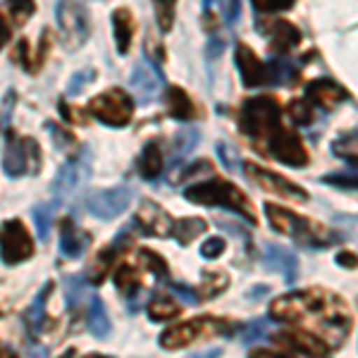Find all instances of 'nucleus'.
<instances>
[{
  "mask_svg": "<svg viewBox=\"0 0 358 358\" xmlns=\"http://www.w3.org/2000/svg\"><path fill=\"white\" fill-rule=\"evenodd\" d=\"M270 320L292 330L313 334L330 351L339 349L351 334L354 315L339 294L322 287L299 289L270 303Z\"/></svg>",
  "mask_w": 358,
  "mask_h": 358,
  "instance_id": "f257e3e1",
  "label": "nucleus"
},
{
  "mask_svg": "<svg viewBox=\"0 0 358 358\" xmlns=\"http://www.w3.org/2000/svg\"><path fill=\"white\" fill-rule=\"evenodd\" d=\"M263 210H265V217L270 220V227H273L277 234L289 236V239H294L303 248H327L342 241V234L332 232L325 224L308 220V217L287 210V208H282V206L265 203Z\"/></svg>",
  "mask_w": 358,
  "mask_h": 358,
  "instance_id": "f03ea898",
  "label": "nucleus"
},
{
  "mask_svg": "<svg viewBox=\"0 0 358 358\" xmlns=\"http://www.w3.org/2000/svg\"><path fill=\"white\" fill-rule=\"evenodd\" d=\"M184 199L203 208H224V210L244 217L246 224L256 227V210H253L251 199L227 179L210 177L206 182H196L184 189Z\"/></svg>",
  "mask_w": 358,
  "mask_h": 358,
  "instance_id": "7ed1b4c3",
  "label": "nucleus"
},
{
  "mask_svg": "<svg viewBox=\"0 0 358 358\" xmlns=\"http://www.w3.org/2000/svg\"><path fill=\"white\" fill-rule=\"evenodd\" d=\"M239 330L236 322H229L224 317L217 315H201V317H192V320H184L179 325H172L160 334L158 344L163 346L165 351H179L187 349L201 339H210V337H232V334Z\"/></svg>",
  "mask_w": 358,
  "mask_h": 358,
  "instance_id": "20e7f679",
  "label": "nucleus"
},
{
  "mask_svg": "<svg viewBox=\"0 0 358 358\" xmlns=\"http://www.w3.org/2000/svg\"><path fill=\"white\" fill-rule=\"evenodd\" d=\"M282 124L280 103L273 96H253L241 103L239 110V129L256 148L263 146L277 127Z\"/></svg>",
  "mask_w": 358,
  "mask_h": 358,
  "instance_id": "39448f33",
  "label": "nucleus"
},
{
  "mask_svg": "<svg viewBox=\"0 0 358 358\" xmlns=\"http://www.w3.org/2000/svg\"><path fill=\"white\" fill-rule=\"evenodd\" d=\"M5 129V151H3V172L13 179L38 175L43 165V153L36 138L15 134L10 127Z\"/></svg>",
  "mask_w": 358,
  "mask_h": 358,
  "instance_id": "423d86ee",
  "label": "nucleus"
},
{
  "mask_svg": "<svg viewBox=\"0 0 358 358\" xmlns=\"http://www.w3.org/2000/svg\"><path fill=\"white\" fill-rule=\"evenodd\" d=\"M258 151L287 167H296V170H303V167L310 163V153H308V148L303 146L301 136L285 124L277 127L273 134L265 138Z\"/></svg>",
  "mask_w": 358,
  "mask_h": 358,
  "instance_id": "0eeeda50",
  "label": "nucleus"
},
{
  "mask_svg": "<svg viewBox=\"0 0 358 358\" xmlns=\"http://www.w3.org/2000/svg\"><path fill=\"white\" fill-rule=\"evenodd\" d=\"M89 113L94 115L101 124L110 127V129H122V127L129 124L131 117H134V101H131V96L127 94V91L113 86V89L91 98Z\"/></svg>",
  "mask_w": 358,
  "mask_h": 358,
  "instance_id": "6e6552de",
  "label": "nucleus"
},
{
  "mask_svg": "<svg viewBox=\"0 0 358 358\" xmlns=\"http://www.w3.org/2000/svg\"><path fill=\"white\" fill-rule=\"evenodd\" d=\"M91 170H94V155H91L89 146H82L60 170H57L53 187H50L55 203H60L62 199H69L72 194H77L79 189L89 182Z\"/></svg>",
  "mask_w": 358,
  "mask_h": 358,
  "instance_id": "1a4fd4ad",
  "label": "nucleus"
},
{
  "mask_svg": "<svg viewBox=\"0 0 358 358\" xmlns=\"http://www.w3.org/2000/svg\"><path fill=\"white\" fill-rule=\"evenodd\" d=\"M55 22L60 27L62 41H65L67 48L74 50L86 43L91 34V20L84 0H57Z\"/></svg>",
  "mask_w": 358,
  "mask_h": 358,
  "instance_id": "9d476101",
  "label": "nucleus"
},
{
  "mask_svg": "<svg viewBox=\"0 0 358 358\" xmlns=\"http://www.w3.org/2000/svg\"><path fill=\"white\" fill-rule=\"evenodd\" d=\"M34 251H36V246H34V239L24 222L17 217L5 220L0 227V261L5 265H20L27 263L34 256Z\"/></svg>",
  "mask_w": 358,
  "mask_h": 358,
  "instance_id": "9b49d317",
  "label": "nucleus"
},
{
  "mask_svg": "<svg viewBox=\"0 0 358 358\" xmlns=\"http://www.w3.org/2000/svg\"><path fill=\"white\" fill-rule=\"evenodd\" d=\"M239 167L244 170V175L251 179L258 189H263V192H270V194L280 196V199L292 201V203H306V201L310 199V194L306 192L303 187L289 182L287 177L277 175L273 170H265V167L256 165V163H241Z\"/></svg>",
  "mask_w": 358,
  "mask_h": 358,
  "instance_id": "f8f14e48",
  "label": "nucleus"
},
{
  "mask_svg": "<svg viewBox=\"0 0 358 358\" xmlns=\"http://www.w3.org/2000/svg\"><path fill=\"white\" fill-rule=\"evenodd\" d=\"M131 199H134V189L120 184L115 189H103V192H94L86 199V210L98 220H115L129 208Z\"/></svg>",
  "mask_w": 358,
  "mask_h": 358,
  "instance_id": "ddd939ff",
  "label": "nucleus"
},
{
  "mask_svg": "<svg viewBox=\"0 0 358 358\" xmlns=\"http://www.w3.org/2000/svg\"><path fill=\"white\" fill-rule=\"evenodd\" d=\"M129 227H131V222L127 224V227L122 229V232H117L115 234V239L108 244L106 248H101V251L96 253V258L89 263V268H86V273H84V280L89 282V285H103L106 282V277L108 273L113 270V265L120 261V256L127 251V248L131 246V236H129Z\"/></svg>",
  "mask_w": 358,
  "mask_h": 358,
  "instance_id": "4468645a",
  "label": "nucleus"
},
{
  "mask_svg": "<svg viewBox=\"0 0 358 358\" xmlns=\"http://www.w3.org/2000/svg\"><path fill=\"white\" fill-rule=\"evenodd\" d=\"M163 82H165L163 72L158 69V65L148 62L146 57H141L129 74V89L134 91L138 106H148V103H153L160 94V84Z\"/></svg>",
  "mask_w": 358,
  "mask_h": 358,
  "instance_id": "2eb2a0df",
  "label": "nucleus"
},
{
  "mask_svg": "<svg viewBox=\"0 0 358 358\" xmlns=\"http://www.w3.org/2000/svg\"><path fill=\"white\" fill-rule=\"evenodd\" d=\"M234 65L239 69L241 84L246 89H261V86H270V65L263 62L261 57L253 53L246 43L234 45Z\"/></svg>",
  "mask_w": 358,
  "mask_h": 358,
  "instance_id": "dca6fc26",
  "label": "nucleus"
},
{
  "mask_svg": "<svg viewBox=\"0 0 358 358\" xmlns=\"http://www.w3.org/2000/svg\"><path fill=\"white\" fill-rule=\"evenodd\" d=\"M131 227H138V232L146 236H158V239H167L172 236V227H175V220L172 215L160 208L153 201H141L138 203V210L131 220Z\"/></svg>",
  "mask_w": 358,
  "mask_h": 358,
  "instance_id": "f3484780",
  "label": "nucleus"
},
{
  "mask_svg": "<svg viewBox=\"0 0 358 358\" xmlns=\"http://www.w3.org/2000/svg\"><path fill=\"white\" fill-rule=\"evenodd\" d=\"M270 342L277 346V351H282L285 356H327L330 349L315 339L313 334H306L299 330L292 332H277L270 334Z\"/></svg>",
  "mask_w": 358,
  "mask_h": 358,
  "instance_id": "a211bd4d",
  "label": "nucleus"
},
{
  "mask_svg": "<svg viewBox=\"0 0 358 358\" xmlns=\"http://www.w3.org/2000/svg\"><path fill=\"white\" fill-rule=\"evenodd\" d=\"M306 101L313 103V108L334 110L337 106L351 101V96L342 84L332 82V79H327V77H320V79H313V82L306 86Z\"/></svg>",
  "mask_w": 358,
  "mask_h": 358,
  "instance_id": "6ab92c4d",
  "label": "nucleus"
},
{
  "mask_svg": "<svg viewBox=\"0 0 358 358\" xmlns=\"http://www.w3.org/2000/svg\"><path fill=\"white\" fill-rule=\"evenodd\" d=\"M263 265L273 273H280L287 285H294L299 277V258L289 248L280 244H265L263 248Z\"/></svg>",
  "mask_w": 358,
  "mask_h": 358,
  "instance_id": "aec40b11",
  "label": "nucleus"
},
{
  "mask_svg": "<svg viewBox=\"0 0 358 358\" xmlns=\"http://www.w3.org/2000/svg\"><path fill=\"white\" fill-rule=\"evenodd\" d=\"M89 246V234L79 229L72 217H62L60 222V253L67 258H79Z\"/></svg>",
  "mask_w": 358,
  "mask_h": 358,
  "instance_id": "412c9836",
  "label": "nucleus"
},
{
  "mask_svg": "<svg viewBox=\"0 0 358 358\" xmlns=\"http://www.w3.org/2000/svg\"><path fill=\"white\" fill-rule=\"evenodd\" d=\"M165 106L172 120L177 122H192L196 117V103L182 86H167L165 91Z\"/></svg>",
  "mask_w": 358,
  "mask_h": 358,
  "instance_id": "4be33fe9",
  "label": "nucleus"
},
{
  "mask_svg": "<svg viewBox=\"0 0 358 358\" xmlns=\"http://www.w3.org/2000/svg\"><path fill=\"white\" fill-rule=\"evenodd\" d=\"M113 29H115V45H117V53L127 55L134 43L136 34V22L129 8H117L113 13Z\"/></svg>",
  "mask_w": 358,
  "mask_h": 358,
  "instance_id": "5701e85b",
  "label": "nucleus"
},
{
  "mask_svg": "<svg viewBox=\"0 0 358 358\" xmlns=\"http://www.w3.org/2000/svg\"><path fill=\"white\" fill-rule=\"evenodd\" d=\"M86 327H89V332L96 339H108L113 334V322L108 317L106 303L98 296H94V294L89 296V306H86Z\"/></svg>",
  "mask_w": 358,
  "mask_h": 358,
  "instance_id": "b1692460",
  "label": "nucleus"
},
{
  "mask_svg": "<svg viewBox=\"0 0 358 358\" xmlns=\"http://www.w3.org/2000/svg\"><path fill=\"white\" fill-rule=\"evenodd\" d=\"M53 287H55L53 282H48V285H45L43 289L36 294L34 303L24 310V315H22L27 332L31 334V337H38V334H41V330H43V322H45V306H48V296H50V292H53Z\"/></svg>",
  "mask_w": 358,
  "mask_h": 358,
  "instance_id": "393cba45",
  "label": "nucleus"
},
{
  "mask_svg": "<svg viewBox=\"0 0 358 358\" xmlns=\"http://www.w3.org/2000/svg\"><path fill=\"white\" fill-rule=\"evenodd\" d=\"M270 36H273V41H270V48L275 50V55H287L292 48H296L299 43H301V34H299V29L292 24V22H273V27H270Z\"/></svg>",
  "mask_w": 358,
  "mask_h": 358,
  "instance_id": "a878e982",
  "label": "nucleus"
},
{
  "mask_svg": "<svg viewBox=\"0 0 358 358\" xmlns=\"http://www.w3.org/2000/svg\"><path fill=\"white\" fill-rule=\"evenodd\" d=\"M138 175H141L146 182H155L160 175H163L165 170V163H163V151H160L158 141H148L146 146H143L141 155H138Z\"/></svg>",
  "mask_w": 358,
  "mask_h": 358,
  "instance_id": "bb28decb",
  "label": "nucleus"
},
{
  "mask_svg": "<svg viewBox=\"0 0 358 358\" xmlns=\"http://www.w3.org/2000/svg\"><path fill=\"white\" fill-rule=\"evenodd\" d=\"M201 141V131L196 127H182L177 131L175 138H172V158H170V170L182 165V160L187 155H192V151L196 148V143Z\"/></svg>",
  "mask_w": 358,
  "mask_h": 358,
  "instance_id": "cd10ccee",
  "label": "nucleus"
},
{
  "mask_svg": "<svg viewBox=\"0 0 358 358\" xmlns=\"http://www.w3.org/2000/svg\"><path fill=\"white\" fill-rule=\"evenodd\" d=\"M115 287L122 294L127 301L136 299V294L141 292V275H138V268L131 263H122L115 273Z\"/></svg>",
  "mask_w": 358,
  "mask_h": 358,
  "instance_id": "c85d7f7f",
  "label": "nucleus"
},
{
  "mask_svg": "<svg viewBox=\"0 0 358 358\" xmlns=\"http://www.w3.org/2000/svg\"><path fill=\"white\" fill-rule=\"evenodd\" d=\"M89 296H91V294H86V280H84V277H77V275L65 277L67 310H72V313H82L86 306H89Z\"/></svg>",
  "mask_w": 358,
  "mask_h": 358,
  "instance_id": "c756f323",
  "label": "nucleus"
},
{
  "mask_svg": "<svg viewBox=\"0 0 358 358\" xmlns=\"http://www.w3.org/2000/svg\"><path fill=\"white\" fill-rule=\"evenodd\" d=\"M146 313L153 322H165V320H172V317H179V313H182V306L170 296L153 294L151 301H148V306H146Z\"/></svg>",
  "mask_w": 358,
  "mask_h": 358,
  "instance_id": "7c9ffc66",
  "label": "nucleus"
},
{
  "mask_svg": "<svg viewBox=\"0 0 358 358\" xmlns=\"http://www.w3.org/2000/svg\"><path fill=\"white\" fill-rule=\"evenodd\" d=\"M201 277H203L201 289H199L201 301H210V299L220 296V294L229 287V275L224 273V270H203Z\"/></svg>",
  "mask_w": 358,
  "mask_h": 358,
  "instance_id": "2f4dec72",
  "label": "nucleus"
},
{
  "mask_svg": "<svg viewBox=\"0 0 358 358\" xmlns=\"http://www.w3.org/2000/svg\"><path fill=\"white\" fill-rule=\"evenodd\" d=\"M206 229H208V222L201 220V217H182V220H177L175 227H172V236H175L182 246H189L196 236H201Z\"/></svg>",
  "mask_w": 358,
  "mask_h": 358,
  "instance_id": "473e14b6",
  "label": "nucleus"
},
{
  "mask_svg": "<svg viewBox=\"0 0 358 358\" xmlns=\"http://www.w3.org/2000/svg\"><path fill=\"white\" fill-rule=\"evenodd\" d=\"M332 153L337 158H342L344 163H349L356 170V129L342 131L337 138L332 141Z\"/></svg>",
  "mask_w": 358,
  "mask_h": 358,
  "instance_id": "72a5a7b5",
  "label": "nucleus"
},
{
  "mask_svg": "<svg viewBox=\"0 0 358 358\" xmlns=\"http://www.w3.org/2000/svg\"><path fill=\"white\" fill-rule=\"evenodd\" d=\"M138 261H141L148 270H151V275L158 282H163V285H165V282L170 280V268H167L165 258L160 256V253L151 251V248H141V251H138Z\"/></svg>",
  "mask_w": 358,
  "mask_h": 358,
  "instance_id": "f704fd0d",
  "label": "nucleus"
},
{
  "mask_svg": "<svg viewBox=\"0 0 358 358\" xmlns=\"http://www.w3.org/2000/svg\"><path fill=\"white\" fill-rule=\"evenodd\" d=\"M5 10L15 27H24L36 13V3L34 0H5Z\"/></svg>",
  "mask_w": 358,
  "mask_h": 358,
  "instance_id": "c9c22d12",
  "label": "nucleus"
},
{
  "mask_svg": "<svg viewBox=\"0 0 358 358\" xmlns=\"http://www.w3.org/2000/svg\"><path fill=\"white\" fill-rule=\"evenodd\" d=\"M55 208H57V203L53 201V203H41V206H36L31 210L34 224H36V234H38V239H41L43 244H45V239H48V234H50V222H53Z\"/></svg>",
  "mask_w": 358,
  "mask_h": 358,
  "instance_id": "e433bc0d",
  "label": "nucleus"
},
{
  "mask_svg": "<svg viewBox=\"0 0 358 358\" xmlns=\"http://www.w3.org/2000/svg\"><path fill=\"white\" fill-rule=\"evenodd\" d=\"M289 117L296 127H310L315 120V110L313 103H308L306 98H299V101H292L289 106Z\"/></svg>",
  "mask_w": 358,
  "mask_h": 358,
  "instance_id": "4c0bfd02",
  "label": "nucleus"
},
{
  "mask_svg": "<svg viewBox=\"0 0 358 358\" xmlns=\"http://www.w3.org/2000/svg\"><path fill=\"white\" fill-rule=\"evenodd\" d=\"M155 5V20H158L160 31H170L175 22V5L177 0H153Z\"/></svg>",
  "mask_w": 358,
  "mask_h": 358,
  "instance_id": "58836bf2",
  "label": "nucleus"
},
{
  "mask_svg": "<svg viewBox=\"0 0 358 358\" xmlns=\"http://www.w3.org/2000/svg\"><path fill=\"white\" fill-rule=\"evenodd\" d=\"M251 5L258 15H277L292 10L296 0H251Z\"/></svg>",
  "mask_w": 358,
  "mask_h": 358,
  "instance_id": "ea45409f",
  "label": "nucleus"
},
{
  "mask_svg": "<svg viewBox=\"0 0 358 358\" xmlns=\"http://www.w3.org/2000/svg\"><path fill=\"white\" fill-rule=\"evenodd\" d=\"M45 131H48L50 138H53L57 151H62V148H69V146L77 143V138H74L72 131H67L65 127H57L55 122H45Z\"/></svg>",
  "mask_w": 358,
  "mask_h": 358,
  "instance_id": "a19ab883",
  "label": "nucleus"
},
{
  "mask_svg": "<svg viewBox=\"0 0 358 358\" xmlns=\"http://www.w3.org/2000/svg\"><path fill=\"white\" fill-rule=\"evenodd\" d=\"M224 251H227V241H224L222 236H210V239L203 241L199 248L201 258H206V261H215V258H220Z\"/></svg>",
  "mask_w": 358,
  "mask_h": 358,
  "instance_id": "79ce46f5",
  "label": "nucleus"
},
{
  "mask_svg": "<svg viewBox=\"0 0 358 358\" xmlns=\"http://www.w3.org/2000/svg\"><path fill=\"white\" fill-rule=\"evenodd\" d=\"M320 182L325 184H332V187L337 189H344V192H356V172H330V175H325L320 179Z\"/></svg>",
  "mask_w": 358,
  "mask_h": 358,
  "instance_id": "37998d69",
  "label": "nucleus"
},
{
  "mask_svg": "<svg viewBox=\"0 0 358 358\" xmlns=\"http://www.w3.org/2000/svg\"><path fill=\"white\" fill-rule=\"evenodd\" d=\"M265 332H268V320H265V317H258V320H253L251 325L244 327V332H241V344L248 346V344L258 342V339L265 337Z\"/></svg>",
  "mask_w": 358,
  "mask_h": 358,
  "instance_id": "c03bdc74",
  "label": "nucleus"
},
{
  "mask_svg": "<svg viewBox=\"0 0 358 358\" xmlns=\"http://www.w3.org/2000/svg\"><path fill=\"white\" fill-rule=\"evenodd\" d=\"M96 79V72L94 69H82V72H77L72 79H69V84H67V91L65 94L67 96H77V94H82V91L89 86L91 82Z\"/></svg>",
  "mask_w": 358,
  "mask_h": 358,
  "instance_id": "a18cd8bd",
  "label": "nucleus"
},
{
  "mask_svg": "<svg viewBox=\"0 0 358 358\" xmlns=\"http://www.w3.org/2000/svg\"><path fill=\"white\" fill-rule=\"evenodd\" d=\"M215 153H217V158H220V163L227 167L229 172L232 170H236V163H239V155H236V151H234V146H229V143H224V141H220L215 146Z\"/></svg>",
  "mask_w": 358,
  "mask_h": 358,
  "instance_id": "49530a36",
  "label": "nucleus"
},
{
  "mask_svg": "<svg viewBox=\"0 0 358 358\" xmlns=\"http://www.w3.org/2000/svg\"><path fill=\"white\" fill-rule=\"evenodd\" d=\"M165 285L170 287V289L175 292L179 299H184L187 303H199V301H201V299H199V292H196L194 287L182 285V282H165Z\"/></svg>",
  "mask_w": 358,
  "mask_h": 358,
  "instance_id": "de8ad7c7",
  "label": "nucleus"
},
{
  "mask_svg": "<svg viewBox=\"0 0 358 358\" xmlns=\"http://www.w3.org/2000/svg\"><path fill=\"white\" fill-rule=\"evenodd\" d=\"M215 224L220 229H224V232H229V234H236V236H241L244 239V246H246V251H251V236H248L244 229H239L236 224H229L227 220H215Z\"/></svg>",
  "mask_w": 358,
  "mask_h": 358,
  "instance_id": "09e8293b",
  "label": "nucleus"
},
{
  "mask_svg": "<svg viewBox=\"0 0 358 358\" xmlns=\"http://www.w3.org/2000/svg\"><path fill=\"white\" fill-rule=\"evenodd\" d=\"M213 17H215V15H213L210 0H203V17H201V22H203V29H206L208 34L215 31V24H217V22L213 20Z\"/></svg>",
  "mask_w": 358,
  "mask_h": 358,
  "instance_id": "8fccbe9b",
  "label": "nucleus"
},
{
  "mask_svg": "<svg viewBox=\"0 0 358 358\" xmlns=\"http://www.w3.org/2000/svg\"><path fill=\"white\" fill-rule=\"evenodd\" d=\"M239 0H224V15H227V24H234L239 20Z\"/></svg>",
  "mask_w": 358,
  "mask_h": 358,
  "instance_id": "3c124183",
  "label": "nucleus"
},
{
  "mask_svg": "<svg viewBox=\"0 0 358 358\" xmlns=\"http://www.w3.org/2000/svg\"><path fill=\"white\" fill-rule=\"evenodd\" d=\"M342 268H351V270H356V253H351V251H342V253H337V258H334Z\"/></svg>",
  "mask_w": 358,
  "mask_h": 358,
  "instance_id": "603ef678",
  "label": "nucleus"
},
{
  "mask_svg": "<svg viewBox=\"0 0 358 358\" xmlns=\"http://www.w3.org/2000/svg\"><path fill=\"white\" fill-rule=\"evenodd\" d=\"M10 41V24L5 22V17L0 15V50L5 48V43Z\"/></svg>",
  "mask_w": 358,
  "mask_h": 358,
  "instance_id": "864d4df0",
  "label": "nucleus"
},
{
  "mask_svg": "<svg viewBox=\"0 0 358 358\" xmlns=\"http://www.w3.org/2000/svg\"><path fill=\"white\" fill-rule=\"evenodd\" d=\"M261 294H268V287H256V289H251L246 294L248 301H256V296H261Z\"/></svg>",
  "mask_w": 358,
  "mask_h": 358,
  "instance_id": "5fc2aeb1",
  "label": "nucleus"
}]
</instances>
